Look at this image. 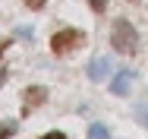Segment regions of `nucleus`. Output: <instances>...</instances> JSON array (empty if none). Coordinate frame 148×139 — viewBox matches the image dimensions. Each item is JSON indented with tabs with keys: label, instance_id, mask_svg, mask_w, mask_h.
Listing matches in <instances>:
<instances>
[{
	"label": "nucleus",
	"instance_id": "9d476101",
	"mask_svg": "<svg viewBox=\"0 0 148 139\" xmlns=\"http://www.w3.org/2000/svg\"><path fill=\"white\" fill-rule=\"evenodd\" d=\"M22 3H25V6H29V10H35V13H38V10H41V6H44V3H47V0H22Z\"/></svg>",
	"mask_w": 148,
	"mask_h": 139
},
{
	"label": "nucleus",
	"instance_id": "ddd939ff",
	"mask_svg": "<svg viewBox=\"0 0 148 139\" xmlns=\"http://www.w3.org/2000/svg\"><path fill=\"white\" fill-rule=\"evenodd\" d=\"M6 76H10V70H6V66H0V89H3V82H6Z\"/></svg>",
	"mask_w": 148,
	"mask_h": 139
},
{
	"label": "nucleus",
	"instance_id": "7ed1b4c3",
	"mask_svg": "<svg viewBox=\"0 0 148 139\" xmlns=\"http://www.w3.org/2000/svg\"><path fill=\"white\" fill-rule=\"evenodd\" d=\"M47 101V89L44 85H29L25 92H22V117H29L35 108H41Z\"/></svg>",
	"mask_w": 148,
	"mask_h": 139
},
{
	"label": "nucleus",
	"instance_id": "f8f14e48",
	"mask_svg": "<svg viewBox=\"0 0 148 139\" xmlns=\"http://www.w3.org/2000/svg\"><path fill=\"white\" fill-rule=\"evenodd\" d=\"M10 44H13V41H10V38H3V41H0V57L6 54V48H10Z\"/></svg>",
	"mask_w": 148,
	"mask_h": 139
},
{
	"label": "nucleus",
	"instance_id": "6e6552de",
	"mask_svg": "<svg viewBox=\"0 0 148 139\" xmlns=\"http://www.w3.org/2000/svg\"><path fill=\"white\" fill-rule=\"evenodd\" d=\"M88 6L98 13V16H104V10H107V0H88Z\"/></svg>",
	"mask_w": 148,
	"mask_h": 139
},
{
	"label": "nucleus",
	"instance_id": "423d86ee",
	"mask_svg": "<svg viewBox=\"0 0 148 139\" xmlns=\"http://www.w3.org/2000/svg\"><path fill=\"white\" fill-rule=\"evenodd\" d=\"M88 139H110V133H107L104 123H91L88 127Z\"/></svg>",
	"mask_w": 148,
	"mask_h": 139
},
{
	"label": "nucleus",
	"instance_id": "39448f33",
	"mask_svg": "<svg viewBox=\"0 0 148 139\" xmlns=\"http://www.w3.org/2000/svg\"><path fill=\"white\" fill-rule=\"evenodd\" d=\"M129 85H132V70H123V73H117V76L110 79V92H114V95H126Z\"/></svg>",
	"mask_w": 148,
	"mask_h": 139
},
{
	"label": "nucleus",
	"instance_id": "20e7f679",
	"mask_svg": "<svg viewBox=\"0 0 148 139\" xmlns=\"http://www.w3.org/2000/svg\"><path fill=\"white\" fill-rule=\"evenodd\" d=\"M107 76H110V60L107 57H95L88 63V79L91 82H107Z\"/></svg>",
	"mask_w": 148,
	"mask_h": 139
},
{
	"label": "nucleus",
	"instance_id": "0eeeda50",
	"mask_svg": "<svg viewBox=\"0 0 148 139\" xmlns=\"http://www.w3.org/2000/svg\"><path fill=\"white\" fill-rule=\"evenodd\" d=\"M136 117H139L142 127H148V104H139V108H136Z\"/></svg>",
	"mask_w": 148,
	"mask_h": 139
},
{
	"label": "nucleus",
	"instance_id": "f257e3e1",
	"mask_svg": "<svg viewBox=\"0 0 148 139\" xmlns=\"http://www.w3.org/2000/svg\"><path fill=\"white\" fill-rule=\"evenodd\" d=\"M110 44H114L117 54L132 57L139 51V32H136V26H132L129 19H117L114 28H110Z\"/></svg>",
	"mask_w": 148,
	"mask_h": 139
},
{
	"label": "nucleus",
	"instance_id": "f03ea898",
	"mask_svg": "<svg viewBox=\"0 0 148 139\" xmlns=\"http://www.w3.org/2000/svg\"><path fill=\"white\" fill-rule=\"evenodd\" d=\"M82 44H85V32H82V28H60V32H54V38H51V51L57 57L73 54V51H79Z\"/></svg>",
	"mask_w": 148,
	"mask_h": 139
},
{
	"label": "nucleus",
	"instance_id": "4468645a",
	"mask_svg": "<svg viewBox=\"0 0 148 139\" xmlns=\"http://www.w3.org/2000/svg\"><path fill=\"white\" fill-rule=\"evenodd\" d=\"M129 3H139V0H129Z\"/></svg>",
	"mask_w": 148,
	"mask_h": 139
},
{
	"label": "nucleus",
	"instance_id": "9b49d317",
	"mask_svg": "<svg viewBox=\"0 0 148 139\" xmlns=\"http://www.w3.org/2000/svg\"><path fill=\"white\" fill-rule=\"evenodd\" d=\"M38 139H66V133H60V130H54V133H44V136H38Z\"/></svg>",
	"mask_w": 148,
	"mask_h": 139
},
{
	"label": "nucleus",
	"instance_id": "1a4fd4ad",
	"mask_svg": "<svg viewBox=\"0 0 148 139\" xmlns=\"http://www.w3.org/2000/svg\"><path fill=\"white\" fill-rule=\"evenodd\" d=\"M13 133H16V123H3L0 127V139H10Z\"/></svg>",
	"mask_w": 148,
	"mask_h": 139
}]
</instances>
